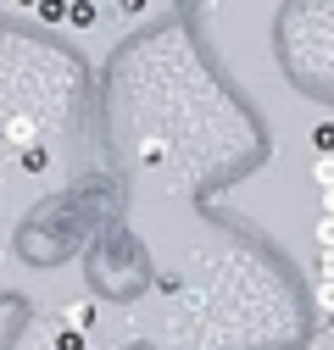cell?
Here are the masks:
<instances>
[{
    "label": "cell",
    "instance_id": "cell-6",
    "mask_svg": "<svg viewBox=\"0 0 334 350\" xmlns=\"http://www.w3.org/2000/svg\"><path fill=\"white\" fill-rule=\"evenodd\" d=\"M39 17L45 23H67V0H39Z\"/></svg>",
    "mask_w": 334,
    "mask_h": 350
},
{
    "label": "cell",
    "instance_id": "cell-4",
    "mask_svg": "<svg viewBox=\"0 0 334 350\" xmlns=\"http://www.w3.org/2000/svg\"><path fill=\"white\" fill-rule=\"evenodd\" d=\"M312 150L318 156H334V122H318L312 128Z\"/></svg>",
    "mask_w": 334,
    "mask_h": 350
},
{
    "label": "cell",
    "instance_id": "cell-2",
    "mask_svg": "<svg viewBox=\"0 0 334 350\" xmlns=\"http://www.w3.org/2000/svg\"><path fill=\"white\" fill-rule=\"evenodd\" d=\"M6 139H12V145L28 156V150L39 145V139H34V117H12V122H6Z\"/></svg>",
    "mask_w": 334,
    "mask_h": 350
},
{
    "label": "cell",
    "instance_id": "cell-10",
    "mask_svg": "<svg viewBox=\"0 0 334 350\" xmlns=\"http://www.w3.org/2000/svg\"><path fill=\"white\" fill-rule=\"evenodd\" d=\"M23 167H28V172H39V167H45V145H34V150L23 156Z\"/></svg>",
    "mask_w": 334,
    "mask_h": 350
},
{
    "label": "cell",
    "instance_id": "cell-9",
    "mask_svg": "<svg viewBox=\"0 0 334 350\" xmlns=\"http://www.w3.org/2000/svg\"><path fill=\"white\" fill-rule=\"evenodd\" d=\"M56 350H84V334H73V328H62V334H56Z\"/></svg>",
    "mask_w": 334,
    "mask_h": 350
},
{
    "label": "cell",
    "instance_id": "cell-1",
    "mask_svg": "<svg viewBox=\"0 0 334 350\" xmlns=\"http://www.w3.org/2000/svg\"><path fill=\"white\" fill-rule=\"evenodd\" d=\"M62 323H67L73 334H90V328H95V300H67V306H62Z\"/></svg>",
    "mask_w": 334,
    "mask_h": 350
},
{
    "label": "cell",
    "instance_id": "cell-11",
    "mask_svg": "<svg viewBox=\"0 0 334 350\" xmlns=\"http://www.w3.org/2000/svg\"><path fill=\"white\" fill-rule=\"evenodd\" d=\"M323 217H334V189H323Z\"/></svg>",
    "mask_w": 334,
    "mask_h": 350
},
{
    "label": "cell",
    "instance_id": "cell-5",
    "mask_svg": "<svg viewBox=\"0 0 334 350\" xmlns=\"http://www.w3.org/2000/svg\"><path fill=\"white\" fill-rule=\"evenodd\" d=\"M312 178H318V189H334V156H318L312 161Z\"/></svg>",
    "mask_w": 334,
    "mask_h": 350
},
{
    "label": "cell",
    "instance_id": "cell-7",
    "mask_svg": "<svg viewBox=\"0 0 334 350\" xmlns=\"http://www.w3.org/2000/svg\"><path fill=\"white\" fill-rule=\"evenodd\" d=\"M312 300H318V312H323V317H334V284H318Z\"/></svg>",
    "mask_w": 334,
    "mask_h": 350
},
{
    "label": "cell",
    "instance_id": "cell-8",
    "mask_svg": "<svg viewBox=\"0 0 334 350\" xmlns=\"http://www.w3.org/2000/svg\"><path fill=\"white\" fill-rule=\"evenodd\" d=\"M318 245L334 250V217H318Z\"/></svg>",
    "mask_w": 334,
    "mask_h": 350
},
{
    "label": "cell",
    "instance_id": "cell-12",
    "mask_svg": "<svg viewBox=\"0 0 334 350\" xmlns=\"http://www.w3.org/2000/svg\"><path fill=\"white\" fill-rule=\"evenodd\" d=\"M329 334H334V317H329Z\"/></svg>",
    "mask_w": 334,
    "mask_h": 350
},
{
    "label": "cell",
    "instance_id": "cell-3",
    "mask_svg": "<svg viewBox=\"0 0 334 350\" xmlns=\"http://www.w3.org/2000/svg\"><path fill=\"white\" fill-rule=\"evenodd\" d=\"M95 17H101L95 6H67V28H78V33H84V28H95Z\"/></svg>",
    "mask_w": 334,
    "mask_h": 350
}]
</instances>
